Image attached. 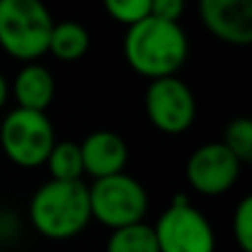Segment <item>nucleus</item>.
Instances as JSON below:
<instances>
[{
    "label": "nucleus",
    "instance_id": "nucleus-1",
    "mask_svg": "<svg viewBox=\"0 0 252 252\" xmlns=\"http://www.w3.org/2000/svg\"><path fill=\"white\" fill-rule=\"evenodd\" d=\"M122 51L130 69L153 82L177 75V71L188 60L190 42L182 22L148 16L126 29Z\"/></svg>",
    "mask_w": 252,
    "mask_h": 252
},
{
    "label": "nucleus",
    "instance_id": "nucleus-2",
    "mask_svg": "<svg viewBox=\"0 0 252 252\" xmlns=\"http://www.w3.org/2000/svg\"><path fill=\"white\" fill-rule=\"evenodd\" d=\"M29 223L51 241L82 235L91 223L89 186L84 182H44L29 199Z\"/></svg>",
    "mask_w": 252,
    "mask_h": 252
},
{
    "label": "nucleus",
    "instance_id": "nucleus-3",
    "mask_svg": "<svg viewBox=\"0 0 252 252\" xmlns=\"http://www.w3.org/2000/svg\"><path fill=\"white\" fill-rule=\"evenodd\" d=\"M53 25L51 11L38 0H0V49L22 64L47 56Z\"/></svg>",
    "mask_w": 252,
    "mask_h": 252
},
{
    "label": "nucleus",
    "instance_id": "nucleus-4",
    "mask_svg": "<svg viewBox=\"0 0 252 252\" xmlns=\"http://www.w3.org/2000/svg\"><path fill=\"white\" fill-rule=\"evenodd\" d=\"M89 204H91V219L106 226L109 230H118L146 219L151 197L137 177L120 173L104 179H93L89 186Z\"/></svg>",
    "mask_w": 252,
    "mask_h": 252
},
{
    "label": "nucleus",
    "instance_id": "nucleus-5",
    "mask_svg": "<svg viewBox=\"0 0 252 252\" xmlns=\"http://www.w3.org/2000/svg\"><path fill=\"white\" fill-rule=\"evenodd\" d=\"M56 142V128L47 113L16 106L0 122V148L4 157L20 168L44 166Z\"/></svg>",
    "mask_w": 252,
    "mask_h": 252
},
{
    "label": "nucleus",
    "instance_id": "nucleus-6",
    "mask_svg": "<svg viewBox=\"0 0 252 252\" xmlns=\"http://www.w3.org/2000/svg\"><path fill=\"white\" fill-rule=\"evenodd\" d=\"M155 239L159 252H215L217 235L213 223L186 195H175L170 206L157 217Z\"/></svg>",
    "mask_w": 252,
    "mask_h": 252
},
{
    "label": "nucleus",
    "instance_id": "nucleus-7",
    "mask_svg": "<svg viewBox=\"0 0 252 252\" xmlns=\"http://www.w3.org/2000/svg\"><path fill=\"white\" fill-rule=\"evenodd\" d=\"M144 111L153 128L164 135H182L197 120V100L192 89L179 75L153 80L144 93Z\"/></svg>",
    "mask_w": 252,
    "mask_h": 252
},
{
    "label": "nucleus",
    "instance_id": "nucleus-8",
    "mask_svg": "<svg viewBox=\"0 0 252 252\" xmlns=\"http://www.w3.org/2000/svg\"><path fill=\"white\" fill-rule=\"evenodd\" d=\"M241 161L221 142H206L186 161V182L204 197H221L239 182Z\"/></svg>",
    "mask_w": 252,
    "mask_h": 252
},
{
    "label": "nucleus",
    "instance_id": "nucleus-9",
    "mask_svg": "<svg viewBox=\"0 0 252 252\" xmlns=\"http://www.w3.org/2000/svg\"><path fill=\"white\" fill-rule=\"evenodd\" d=\"M199 16L213 38L235 47H246L252 42L250 0H201Z\"/></svg>",
    "mask_w": 252,
    "mask_h": 252
},
{
    "label": "nucleus",
    "instance_id": "nucleus-10",
    "mask_svg": "<svg viewBox=\"0 0 252 252\" xmlns=\"http://www.w3.org/2000/svg\"><path fill=\"white\" fill-rule=\"evenodd\" d=\"M80 144L84 175L93 179H104L124 173L128 161V144L122 135L113 130H93Z\"/></svg>",
    "mask_w": 252,
    "mask_h": 252
},
{
    "label": "nucleus",
    "instance_id": "nucleus-11",
    "mask_svg": "<svg viewBox=\"0 0 252 252\" xmlns=\"http://www.w3.org/2000/svg\"><path fill=\"white\" fill-rule=\"evenodd\" d=\"M9 95H13L18 109L47 113V109L56 97V78L40 62L22 64L9 84Z\"/></svg>",
    "mask_w": 252,
    "mask_h": 252
},
{
    "label": "nucleus",
    "instance_id": "nucleus-12",
    "mask_svg": "<svg viewBox=\"0 0 252 252\" xmlns=\"http://www.w3.org/2000/svg\"><path fill=\"white\" fill-rule=\"evenodd\" d=\"M91 49V33L87 27L75 20H62L53 25L51 38H49V51L60 62L82 60Z\"/></svg>",
    "mask_w": 252,
    "mask_h": 252
},
{
    "label": "nucleus",
    "instance_id": "nucleus-13",
    "mask_svg": "<svg viewBox=\"0 0 252 252\" xmlns=\"http://www.w3.org/2000/svg\"><path fill=\"white\" fill-rule=\"evenodd\" d=\"M44 166L53 182H82L84 166L82 155H80V144L73 139L56 142Z\"/></svg>",
    "mask_w": 252,
    "mask_h": 252
},
{
    "label": "nucleus",
    "instance_id": "nucleus-14",
    "mask_svg": "<svg viewBox=\"0 0 252 252\" xmlns=\"http://www.w3.org/2000/svg\"><path fill=\"white\" fill-rule=\"evenodd\" d=\"M104 252H159V248H157L153 226L146 221H139L133 226L111 230Z\"/></svg>",
    "mask_w": 252,
    "mask_h": 252
},
{
    "label": "nucleus",
    "instance_id": "nucleus-15",
    "mask_svg": "<svg viewBox=\"0 0 252 252\" xmlns=\"http://www.w3.org/2000/svg\"><path fill=\"white\" fill-rule=\"evenodd\" d=\"M221 144L244 164L252 161V122L250 118H232L223 128Z\"/></svg>",
    "mask_w": 252,
    "mask_h": 252
},
{
    "label": "nucleus",
    "instance_id": "nucleus-16",
    "mask_svg": "<svg viewBox=\"0 0 252 252\" xmlns=\"http://www.w3.org/2000/svg\"><path fill=\"white\" fill-rule=\"evenodd\" d=\"M104 11L126 29L151 16V0H106Z\"/></svg>",
    "mask_w": 252,
    "mask_h": 252
},
{
    "label": "nucleus",
    "instance_id": "nucleus-17",
    "mask_svg": "<svg viewBox=\"0 0 252 252\" xmlns=\"http://www.w3.org/2000/svg\"><path fill=\"white\" fill-rule=\"evenodd\" d=\"M232 237L241 252H252V197L246 195L232 215Z\"/></svg>",
    "mask_w": 252,
    "mask_h": 252
},
{
    "label": "nucleus",
    "instance_id": "nucleus-18",
    "mask_svg": "<svg viewBox=\"0 0 252 252\" xmlns=\"http://www.w3.org/2000/svg\"><path fill=\"white\" fill-rule=\"evenodd\" d=\"M186 11V4L182 0H151V16L161 18L168 22H179Z\"/></svg>",
    "mask_w": 252,
    "mask_h": 252
},
{
    "label": "nucleus",
    "instance_id": "nucleus-19",
    "mask_svg": "<svg viewBox=\"0 0 252 252\" xmlns=\"http://www.w3.org/2000/svg\"><path fill=\"white\" fill-rule=\"evenodd\" d=\"M16 232V217L9 213H0V239H9Z\"/></svg>",
    "mask_w": 252,
    "mask_h": 252
},
{
    "label": "nucleus",
    "instance_id": "nucleus-20",
    "mask_svg": "<svg viewBox=\"0 0 252 252\" xmlns=\"http://www.w3.org/2000/svg\"><path fill=\"white\" fill-rule=\"evenodd\" d=\"M7 100H9V80L4 78V73L0 71V111L4 109Z\"/></svg>",
    "mask_w": 252,
    "mask_h": 252
}]
</instances>
